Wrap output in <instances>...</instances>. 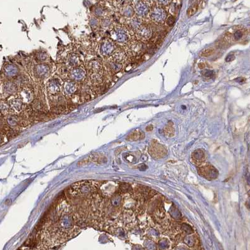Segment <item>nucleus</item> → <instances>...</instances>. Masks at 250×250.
Returning <instances> with one entry per match:
<instances>
[{"label":"nucleus","mask_w":250,"mask_h":250,"mask_svg":"<svg viewBox=\"0 0 250 250\" xmlns=\"http://www.w3.org/2000/svg\"><path fill=\"white\" fill-rule=\"evenodd\" d=\"M135 12L137 15L140 17H144L149 12L148 6L144 2L139 1L135 5Z\"/></svg>","instance_id":"nucleus-6"},{"label":"nucleus","mask_w":250,"mask_h":250,"mask_svg":"<svg viewBox=\"0 0 250 250\" xmlns=\"http://www.w3.org/2000/svg\"><path fill=\"white\" fill-rule=\"evenodd\" d=\"M71 75L74 80L80 81L82 80L85 77V72L82 68H75L72 70Z\"/></svg>","instance_id":"nucleus-8"},{"label":"nucleus","mask_w":250,"mask_h":250,"mask_svg":"<svg viewBox=\"0 0 250 250\" xmlns=\"http://www.w3.org/2000/svg\"><path fill=\"white\" fill-rule=\"evenodd\" d=\"M102 51L103 54L109 55L112 53L113 50H114V45L113 43L110 41H107L102 46Z\"/></svg>","instance_id":"nucleus-7"},{"label":"nucleus","mask_w":250,"mask_h":250,"mask_svg":"<svg viewBox=\"0 0 250 250\" xmlns=\"http://www.w3.org/2000/svg\"><path fill=\"white\" fill-rule=\"evenodd\" d=\"M18 72V69L14 65H9L5 68V73L8 76L15 75Z\"/></svg>","instance_id":"nucleus-9"},{"label":"nucleus","mask_w":250,"mask_h":250,"mask_svg":"<svg viewBox=\"0 0 250 250\" xmlns=\"http://www.w3.org/2000/svg\"><path fill=\"white\" fill-rule=\"evenodd\" d=\"M203 156H204V153L201 150H197V151L194 152L193 154V157L195 159H200Z\"/></svg>","instance_id":"nucleus-18"},{"label":"nucleus","mask_w":250,"mask_h":250,"mask_svg":"<svg viewBox=\"0 0 250 250\" xmlns=\"http://www.w3.org/2000/svg\"><path fill=\"white\" fill-rule=\"evenodd\" d=\"M175 18L173 16H168L166 20H165V23L166 24V25L169 27H171L172 26L174 25V23H175Z\"/></svg>","instance_id":"nucleus-17"},{"label":"nucleus","mask_w":250,"mask_h":250,"mask_svg":"<svg viewBox=\"0 0 250 250\" xmlns=\"http://www.w3.org/2000/svg\"><path fill=\"white\" fill-rule=\"evenodd\" d=\"M135 31L136 38L142 42L148 41L152 38L153 35L152 29L148 23H142Z\"/></svg>","instance_id":"nucleus-1"},{"label":"nucleus","mask_w":250,"mask_h":250,"mask_svg":"<svg viewBox=\"0 0 250 250\" xmlns=\"http://www.w3.org/2000/svg\"><path fill=\"white\" fill-rule=\"evenodd\" d=\"M150 18L156 24H163L167 18V13L161 7H156L150 12Z\"/></svg>","instance_id":"nucleus-2"},{"label":"nucleus","mask_w":250,"mask_h":250,"mask_svg":"<svg viewBox=\"0 0 250 250\" xmlns=\"http://www.w3.org/2000/svg\"><path fill=\"white\" fill-rule=\"evenodd\" d=\"M114 38L117 41L124 43L128 41L129 35L126 30L122 28H119L114 31Z\"/></svg>","instance_id":"nucleus-5"},{"label":"nucleus","mask_w":250,"mask_h":250,"mask_svg":"<svg viewBox=\"0 0 250 250\" xmlns=\"http://www.w3.org/2000/svg\"><path fill=\"white\" fill-rule=\"evenodd\" d=\"M133 13H134V10L132 9L130 6L127 7L124 12V15L127 17H130L131 16L133 15Z\"/></svg>","instance_id":"nucleus-19"},{"label":"nucleus","mask_w":250,"mask_h":250,"mask_svg":"<svg viewBox=\"0 0 250 250\" xmlns=\"http://www.w3.org/2000/svg\"><path fill=\"white\" fill-rule=\"evenodd\" d=\"M197 6L196 5H194L192 6H191L190 8L187 10V16L189 17L193 16L197 12Z\"/></svg>","instance_id":"nucleus-16"},{"label":"nucleus","mask_w":250,"mask_h":250,"mask_svg":"<svg viewBox=\"0 0 250 250\" xmlns=\"http://www.w3.org/2000/svg\"><path fill=\"white\" fill-rule=\"evenodd\" d=\"M199 172H200V174L208 179H214L217 176L216 169L211 165H208V166L200 168Z\"/></svg>","instance_id":"nucleus-4"},{"label":"nucleus","mask_w":250,"mask_h":250,"mask_svg":"<svg viewBox=\"0 0 250 250\" xmlns=\"http://www.w3.org/2000/svg\"><path fill=\"white\" fill-rule=\"evenodd\" d=\"M142 134V132H139L137 130L134 131V132H132L131 134H130L128 136L127 139H128V140H130V141L137 140V139L141 138V136Z\"/></svg>","instance_id":"nucleus-13"},{"label":"nucleus","mask_w":250,"mask_h":250,"mask_svg":"<svg viewBox=\"0 0 250 250\" xmlns=\"http://www.w3.org/2000/svg\"><path fill=\"white\" fill-rule=\"evenodd\" d=\"M77 62H78V60H77V58L75 57H72L70 58L69 63L70 65L74 66L77 64Z\"/></svg>","instance_id":"nucleus-21"},{"label":"nucleus","mask_w":250,"mask_h":250,"mask_svg":"<svg viewBox=\"0 0 250 250\" xmlns=\"http://www.w3.org/2000/svg\"><path fill=\"white\" fill-rule=\"evenodd\" d=\"M91 162V159L90 157H87L85 158H84L83 159L81 160L80 161H79L78 163H77V165H78V166L79 167H82V166H85V165L89 164Z\"/></svg>","instance_id":"nucleus-15"},{"label":"nucleus","mask_w":250,"mask_h":250,"mask_svg":"<svg viewBox=\"0 0 250 250\" xmlns=\"http://www.w3.org/2000/svg\"><path fill=\"white\" fill-rule=\"evenodd\" d=\"M14 107L15 109L20 110L21 109V108L22 107V104L20 100H16L15 102H14Z\"/></svg>","instance_id":"nucleus-20"},{"label":"nucleus","mask_w":250,"mask_h":250,"mask_svg":"<svg viewBox=\"0 0 250 250\" xmlns=\"http://www.w3.org/2000/svg\"><path fill=\"white\" fill-rule=\"evenodd\" d=\"M147 46L144 42L139 40H134L130 43L129 52L133 56H141L145 53Z\"/></svg>","instance_id":"nucleus-3"},{"label":"nucleus","mask_w":250,"mask_h":250,"mask_svg":"<svg viewBox=\"0 0 250 250\" xmlns=\"http://www.w3.org/2000/svg\"><path fill=\"white\" fill-rule=\"evenodd\" d=\"M48 90L51 94H56L60 90V87L57 83L55 82H51L48 85Z\"/></svg>","instance_id":"nucleus-12"},{"label":"nucleus","mask_w":250,"mask_h":250,"mask_svg":"<svg viewBox=\"0 0 250 250\" xmlns=\"http://www.w3.org/2000/svg\"><path fill=\"white\" fill-rule=\"evenodd\" d=\"M206 67V65L204 63H199L198 64V67H199L200 69H204Z\"/></svg>","instance_id":"nucleus-23"},{"label":"nucleus","mask_w":250,"mask_h":250,"mask_svg":"<svg viewBox=\"0 0 250 250\" xmlns=\"http://www.w3.org/2000/svg\"><path fill=\"white\" fill-rule=\"evenodd\" d=\"M48 71L49 68L45 65H39L37 68H36V72H37V73L40 76L46 75Z\"/></svg>","instance_id":"nucleus-10"},{"label":"nucleus","mask_w":250,"mask_h":250,"mask_svg":"<svg viewBox=\"0 0 250 250\" xmlns=\"http://www.w3.org/2000/svg\"><path fill=\"white\" fill-rule=\"evenodd\" d=\"M157 1L160 5L166 6L170 4L172 0H157Z\"/></svg>","instance_id":"nucleus-22"},{"label":"nucleus","mask_w":250,"mask_h":250,"mask_svg":"<svg viewBox=\"0 0 250 250\" xmlns=\"http://www.w3.org/2000/svg\"><path fill=\"white\" fill-rule=\"evenodd\" d=\"M65 90L66 92L68 94H72L75 92L76 90V85L73 82H69L65 85Z\"/></svg>","instance_id":"nucleus-11"},{"label":"nucleus","mask_w":250,"mask_h":250,"mask_svg":"<svg viewBox=\"0 0 250 250\" xmlns=\"http://www.w3.org/2000/svg\"><path fill=\"white\" fill-rule=\"evenodd\" d=\"M214 51L212 48L204 49L200 53V55L201 56L203 57H208L214 53Z\"/></svg>","instance_id":"nucleus-14"}]
</instances>
